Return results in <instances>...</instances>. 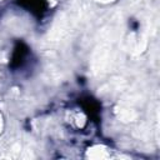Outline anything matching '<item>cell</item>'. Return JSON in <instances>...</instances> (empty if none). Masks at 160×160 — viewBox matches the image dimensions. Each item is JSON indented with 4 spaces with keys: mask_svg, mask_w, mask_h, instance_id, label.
<instances>
[{
    "mask_svg": "<svg viewBox=\"0 0 160 160\" xmlns=\"http://www.w3.org/2000/svg\"><path fill=\"white\" fill-rule=\"evenodd\" d=\"M65 121L75 130H81L88 125V115L81 109H70L65 114Z\"/></svg>",
    "mask_w": 160,
    "mask_h": 160,
    "instance_id": "obj_1",
    "label": "cell"
},
{
    "mask_svg": "<svg viewBox=\"0 0 160 160\" xmlns=\"http://www.w3.org/2000/svg\"><path fill=\"white\" fill-rule=\"evenodd\" d=\"M85 156L89 159H108L111 156V149L105 144H92L85 150Z\"/></svg>",
    "mask_w": 160,
    "mask_h": 160,
    "instance_id": "obj_2",
    "label": "cell"
},
{
    "mask_svg": "<svg viewBox=\"0 0 160 160\" xmlns=\"http://www.w3.org/2000/svg\"><path fill=\"white\" fill-rule=\"evenodd\" d=\"M4 129H5V119H4V115H2V112L0 111V135L2 134Z\"/></svg>",
    "mask_w": 160,
    "mask_h": 160,
    "instance_id": "obj_3",
    "label": "cell"
},
{
    "mask_svg": "<svg viewBox=\"0 0 160 160\" xmlns=\"http://www.w3.org/2000/svg\"><path fill=\"white\" fill-rule=\"evenodd\" d=\"M96 2H100V4H110V2H114L116 0H95Z\"/></svg>",
    "mask_w": 160,
    "mask_h": 160,
    "instance_id": "obj_4",
    "label": "cell"
}]
</instances>
